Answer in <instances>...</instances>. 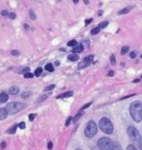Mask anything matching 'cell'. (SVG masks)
<instances>
[{
	"label": "cell",
	"mask_w": 142,
	"mask_h": 150,
	"mask_svg": "<svg viewBox=\"0 0 142 150\" xmlns=\"http://www.w3.org/2000/svg\"><path fill=\"white\" fill-rule=\"evenodd\" d=\"M41 72H42V68H40V67H39V68H37V69H36V71H35V75L40 76V75H41Z\"/></svg>",
	"instance_id": "obj_25"
},
{
	"label": "cell",
	"mask_w": 142,
	"mask_h": 150,
	"mask_svg": "<svg viewBox=\"0 0 142 150\" xmlns=\"http://www.w3.org/2000/svg\"><path fill=\"white\" fill-rule=\"evenodd\" d=\"M11 54H12V56H19V54H20V51H18V50H11Z\"/></svg>",
	"instance_id": "obj_33"
},
{
	"label": "cell",
	"mask_w": 142,
	"mask_h": 150,
	"mask_svg": "<svg viewBox=\"0 0 142 150\" xmlns=\"http://www.w3.org/2000/svg\"><path fill=\"white\" fill-rule=\"evenodd\" d=\"M19 92V87L18 86H12L9 88V93L10 95H17Z\"/></svg>",
	"instance_id": "obj_11"
},
{
	"label": "cell",
	"mask_w": 142,
	"mask_h": 150,
	"mask_svg": "<svg viewBox=\"0 0 142 150\" xmlns=\"http://www.w3.org/2000/svg\"><path fill=\"white\" fill-rule=\"evenodd\" d=\"M137 57V54L134 52V51H132V52H130V58H132V59H134Z\"/></svg>",
	"instance_id": "obj_39"
},
{
	"label": "cell",
	"mask_w": 142,
	"mask_h": 150,
	"mask_svg": "<svg viewBox=\"0 0 142 150\" xmlns=\"http://www.w3.org/2000/svg\"><path fill=\"white\" fill-rule=\"evenodd\" d=\"M133 9V7L130 6V7H126V8H123L121 10L118 12V15H124V13H128V12H130V11Z\"/></svg>",
	"instance_id": "obj_10"
},
{
	"label": "cell",
	"mask_w": 142,
	"mask_h": 150,
	"mask_svg": "<svg viewBox=\"0 0 142 150\" xmlns=\"http://www.w3.org/2000/svg\"><path fill=\"white\" fill-rule=\"evenodd\" d=\"M29 16H30V18H31L32 20H35V19H36V15H35L33 10H29Z\"/></svg>",
	"instance_id": "obj_26"
},
{
	"label": "cell",
	"mask_w": 142,
	"mask_h": 150,
	"mask_svg": "<svg viewBox=\"0 0 142 150\" xmlns=\"http://www.w3.org/2000/svg\"><path fill=\"white\" fill-rule=\"evenodd\" d=\"M47 97H48L47 95H42V96L38 99V102H41V101H43V100H46V99H47Z\"/></svg>",
	"instance_id": "obj_30"
},
{
	"label": "cell",
	"mask_w": 142,
	"mask_h": 150,
	"mask_svg": "<svg viewBox=\"0 0 142 150\" xmlns=\"http://www.w3.org/2000/svg\"><path fill=\"white\" fill-rule=\"evenodd\" d=\"M36 116H37L36 113H30V115H29V120H30V121H33L35 118H36Z\"/></svg>",
	"instance_id": "obj_31"
},
{
	"label": "cell",
	"mask_w": 142,
	"mask_h": 150,
	"mask_svg": "<svg viewBox=\"0 0 142 150\" xmlns=\"http://www.w3.org/2000/svg\"><path fill=\"white\" fill-rule=\"evenodd\" d=\"M77 45H78V43H77V41H76V40H70V41L68 42L69 47H76Z\"/></svg>",
	"instance_id": "obj_19"
},
{
	"label": "cell",
	"mask_w": 142,
	"mask_h": 150,
	"mask_svg": "<svg viewBox=\"0 0 142 150\" xmlns=\"http://www.w3.org/2000/svg\"><path fill=\"white\" fill-rule=\"evenodd\" d=\"M99 31H100V29H99L98 27H97V28H93V29L91 30V35H97V33H98Z\"/></svg>",
	"instance_id": "obj_27"
},
{
	"label": "cell",
	"mask_w": 142,
	"mask_h": 150,
	"mask_svg": "<svg viewBox=\"0 0 142 150\" xmlns=\"http://www.w3.org/2000/svg\"><path fill=\"white\" fill-rule=\"evenodd\" d=\"M126 52H129V46H124L121 49V54H126Z\"/></svg>",
	"instance_id": "obj_17"
},
{
	"label": "cell",
	"mask_w": 142,
	"mask_h": 150,
	"mask_svg": "<svg viewBox=\"0 0 142 150\" xmlns=\"http://www.w3.org/2000/svg\"><path fill=\"white\" fill-rule=\"evenodd\" d=\"M83 49H84L83 46H82L81 43H78L76 47H73V48H72V50H73L74 54H77V52H82V51H83Z\"/></svg>",
	"instance_id": "obj_7"
},
{
	"label": "cell",
	"mask_w": 142,
	"mask_h": 150,
	"mask_svg": "<svg viewBox=\"0 0 142 150\" xmlns=\"http://www.w3.org/2000/svg\"><path fill=\"white\" fill-rule=\"evenodd\" d=\"M45 69L49 71V72H53V70H54V67H53L52 64H47L45 66Z\"/></svg>",
	"instance_id": "obj_16"
},
{
	"label": "cell",
	"mask_w": 142,
	"mask_h": 150,
	"mask_svg": "<svg viewBox=\"0 0 142 150\" xmlns=\"http://www.w3.org/2000/svg\"><path fill=\"white\" fill-rule=\"evenodd\" d=\"M72 95H73V92H72V91H67V92H64V93L59 95L58 99H61V98H68V97H71Z\"/></svg>",
	"instance_id": "obj_13"
},
{
	"label": "cell",
	"mask_w": 142,
	"mask_h": 150,
	"mask_svg": "<svg viewBox=\"0 0 142 150\" xmlns=\"http://www.w3.org/2000/svg\"><path fill=\"white\" fill-rule=\"evenodd\" d=\"M68 59L70 60V61H77V60L79 59V57H78L77 54H70L68 56Z\"/></svg>",
	"instance_id": "obj_14"
},
{
	"label": "cell",
	"mask_w": 142,
	"mask_h": 150,
	"mask_svg": "<svg viewBox=\"0 0 142 150\" xmlns=\"http://www.w3.org/2000/svg\"><path fill=\"white\" fill-rule=\"evenodd\" d=\"M1 16L8 17V16H9V12H8L7 10H2V11H1Z\"/></svg>",
	"instance_id": "obj_35"
},
{
	"label": "cell",
	"mask_w": 142,
	"mask_h": 150,
	"mask_svg": "<svg viewBox=\"0 0 142 150\" xmlns=\"http://www.w3.org/2000/svg\"><path fill=\"white\" fill-rule=\"evenodd\" d=\"M25 78H33V74H31V72H27V74H25Z\"/></svg>",
	"instance_id": "obj_32"
},
{
	"label": "cell",
	"mask_w": 142,
	"mask_h": 150,
	"mask_svg": "<svg viewBox=\"0 0 142 150\" xmlns=\"http://www.w3.org/2000/svg\"><path fill=\"white\" fill-rule=\"evenodd\" d=\"M8 101V93L7 92H1L0 93V102H6Z\"/></svg>",
	"instance_id": "obj_12"
},
{
	"label": "cell",
	"mask_w": 142,
	"mask_h": 150,
	"mask_svg": "<svg viewBox=\"0 0 142 150\" xmlns=\"http://www.w3.org/2000/svg\"><path fill=\"white\" fill-rule=\"evenodd\" d=\"M108 23H109V22H108V21H103V22H101L100 25L98 26V28H99V29H102V28H105V27H107V26H108Z\"/></svg>",
	"instance_id": "obj_20"
},
{
	"label": "cell",
	"mask_w": 142,
	"mask_h": 150,
	"mask_svg": "<svg viewBox=\"0 0 142 150\" xmlns=\"http://www.w3.org/2000/svg\"><path fill=\"white\" fill-rule=\"evenodd\" d=\"M112 150H122L121 145H120L119 142H114V146H113V149Z\"/></svg>",
	"instance_id": "obj_18"
},
{
	"label": "cell",
	"mask_w": 142,
	"mask_h": 150,
	"mask_svg": "<svg viewBox=\"0 0 142 150\" xmlns=\"http://www.w3.org/2000/svg\"><path fill=\"white\" fill-rule=\"evenodd\" d=\"M30 96H31L30 92H23V93L21 95V98H22V99H26V98H28V97H30Z\"/></svg>",
	"instance_id": "obj_22"
},
{
	"label": "cell",
	"mask_w": 142,
	"mask_h": 150,
	"mask_svg": "<svg viewBox=\"0 0 142 150\" xmlns=\"http://www.w3.org/2000/svg\"><path fill=\"white\" fill-rule=\"evenodd\" d=\"M90 106H91V102H89V103H85L83 107L81 108V111H82V110H84V109H87V108H89Z\"/></svg>",
	"instance_id": "obj_37"
},
{
	"label": "cell",
	"mask_w": 142,
	"mask_h": 150,
	"mask_svg": "<svg viewBox=\"0 0 142 150\" xmlns=\"http://www.w3.org/2000/svg\"><path fill=\"white\" fill-rule=\"evenodd\" d=\"M93 58H95V56H93V54H89V56H87V57L83 59V62H85L87 66H89V64L93 61Z\"/></svg>",
	"instance_id": "obj_9"
},
{
	"label": "cell",
	"mask_w": 142,
	"mask_h": 150,
	"mask_svg": "<svg viewBox=\"0 0 142 150\" xmlns=\"http://www.w3.org/2000/svg\"><path fill=\"white\" fill-rule=\"evenodd\" d=\"M25 28H26V29H29L30 27H29V25H27V23H26V25H25Z\"/></svg>",
	"instance_id": "obj_45"
},
{
	"label": "cell",
	"mask_w": 142,
	"mask_h": 150,
	"mask_svg": "<svg viewBox=\"0 0 142 150\" xmlns=\"http://www.w3.org/2000/svg\"><path fill=\"white\" fill-rule=\"evenodd\" d=\"M6 148V142H2L1 144V149H5Z\"/></svg>",
	"instance_id": "obj_43"
},
{
	"label": "cell",
	"mask_w": 142,
	"mask_h": 150,
	"mask_svg": "<svg viewBox=\"0 0 142 150\" xmlns=\"http://www.w3.org/2000/svg\"><path fill=\"white\" fill-rule=\"evenodd\" d=\"M141 78H142V76H141Z\"/></svg>",
	"instance_id": "obj_47"
},
{
	"label": "cell",
	"mask_w": 142,
	"mask_h": 150,
	"mask_svg": "<svg viewBox=\"0 0 142 150\" xmlns=\"http://www.w3.org/2000/svg\"><path fill=\"white\" fill-rule=\"evenodd\" d=\"M91 21H92V19H87V20H85V25H89Z\"/></svg>",
	"instance_id": "obj_42"
},
{
	"label": "cell",
	"mask_w": 142,
	"mask_h": 150,
	"mask_svg": "<svg viewBox=\"0 0 142 150\" xmlns=\"http://www.w3.org/2000/svg\"><path fill=\"white\" fill-rule=\"evenodd\" d=\"M59 64H60L59 61H56V62H54V66H59Z\"/></svg>",
	"instance_id": "obj_44"
},
{
	"label": "cell",
	"mask_w": 142,
	"mask_h": 150,
	"mask_svg": "<svg viewBox=\"0 0 142 150\" xmlns=\"http://www.w3.org/2000/svg\"><path fill=\"white\" fill-rule=\"evenodd\" d=\"M113 146H114V142L110 138L102 137V138L98 140V147L101 150H112L113 149Z\"/></svg>",
	"instance_id": "obj_5"
},
{
	"label": "cell",
	"mask_w": 142,
	"mask_h": 150,
	"mask_svg": "<svg viewBox=\"0 0 142 150\" xmlns=\"http://www.w3.org/2000/svg\"><path fill=\"white\" fill-rule=\"evenodd\" d=\"M52 147H53L52 142H49V144H48V148H49V149H50V150L52 149Z\"/></svg>",
	"instance_id": "obj_40"
},
{
	"label": "cell",
	"mask_w": 142,
	"mask_h": 150,
	"mask_svg": "<svg viewBox=\"0 0 142 150\" xmlns=\"http://www.w3.org/2000/svg\"><path fill=\"white\" fill-rule=\"evenodd\" d=\"M110 62H111V64H116V56H114V54H111Z\"/></svg>",
	"instance_id": "obj_23"
},
{
	"label": "cell",
	"mask_w": 142,
	"mask_h": 150,
	"mask_svg": "<svg viewBox=\"0 0 142 150\" xmlns=\"http://www.w3.org/2000/svg\"><path fill=\"white\" fill-rule=\"evenodd\" d=\"M19 128H20V129H25V128H26V123L23 122V121H22V122H20V123H19Z\"/></svg>",
	"instance_id": "obj_38"
},
{
	"label": "cell",
	"mask_w": 142,
	"mask_h": 150,
	"mask_svg": "<svg viewBox=\"0 0 142 150\" xmlns=\"http://www.w3.org/2000/svg\"><path fill=\"white\" fill-rule=\"evenodd\" d=\"M8 116V112L6 110V108H0V120H4V119L7 118Z\"/></svg>",
	"instance_id": "obj_8"
},
{
	"label": "cell",
	"mask_w": 142,
	"mask_h": 150,
	"mask_svg": "<svg viewBox=\"0 0 142 150\" xmlns=\"http://www.w3.org/2000/svg\"><path fill=\"white\" fill-rule=\"evenodd\" d=\"M26 107V105L21 103V102H10L6 106V110L9 115H15V113L21 111L22 109H25Z\"/></svg>",
	"instance_id": "obj_3"
},
{
	"label": "cell",
	"mask_w": 142,
	"mask_h": 150,
	"mask_svg": "<svg viewBox=\"0 0 142 150\" xmlns=\"http://www.w3.org/2000/svg\"><path fill=\"white\" fill-rule=\"evenodd\" d=\"M82 113H83V111H80V112L78 113V115H77L76 117H74V118H73V122H77V121L79 120V118L81 117V116H82Z\"/></svg>",
	"instance_id": "obj_21"
},
{
	"label": "cell",
	"mask_w": 142,
	"mask_h": 150,
	"mask_svg": "<svg viewBox=\"0 0 142 150\" xmlns=\"http://www.w3.org/2000/svg\"><path fill=\"white\" fill-rule=\"evenodd\" d=\"M113 75H114V72H113V71H109V72H108V76H109V77H112Z\"/></svg>",
	"instance_id": "obj_41"
},
{
	"label": "cell",
	"mask_w": 142,
	"mask_h": 150,
	"mask_svg": "<svg viewBox=\"0 0 142 150\" xmlns=\"http://www.w3.org/2000/svg\"><path fill=\"white\" fill-rule=\"evenodd\" d=\"M54 85H50V86H48V87H46V88H45V91H46V92H47V91H50V90H52L53 88H54Z\"/></svg>",
	"instance_id": "obj_28"
},
{
	"label": "cell",
	"mask_w": 142,
	"mask_h": 150,
	"mask_svg": "<svg viewBox=\"0 0 142 150\" xmlns=\"http://www.w3.org/2000/svg\"><path fill=\"white\" fill-rule=\"evenodd\" d=\"M99 128H100L105 134H110L113 132V125H112L110 119L105 118V117L100 119V121H99Z\"/></svg>",
	"instance_id": "obj_4"
},
{
	"label": "cell",
	"mask_w": 142,
	"mask_h": 150,
	"mask_svg": "<svg viewBox=\"0 0 142 150\" xmlns=\"http://www.w3.org/2000/svg\"><path fill=\"white\" fill-rule=\"evenodd\" d=\"M71 121H73V118H72V117H68V118H67V121H66V126L68 127Z\"/></svg>",
	"instance_id": "obj_29"
},
{
	"label": "cell",
	"mask_w": 142,
	"mask_h": 150,
	"mask_svg": "<svg viewBox=\"0 0 142 150\" xmlns=\"http://www.w3.org/2000/svg\"><path fill=\"white\" fill-rule=\"evenodd\" d=\"M9 18H10V19H15V18H16V13H15V12H9Z\"/></svg>",
	"instance_id": "obj_36"
},
{
	"label": "cell",
	"mask_w": 142,
	"mask_h": 150,
	"mask_svg": "<svg viewBox=\"0 0 142 150\" xmlns=\"http://www.w3.org/2000/svg\"><path fill=\"white\" fill-rule=\"evenodd\" d=\"M81 45L83 46L84 48H88V47L90 46V42L88 41V40H84V41H82V42H81Z\"/></svg>",
	"instance_id": "obj_24"
},
{
	"label": "cell",
	"mask_w": 142,
	"mask_h": 150,
	"mask_svg": "<svg viewBox=\"0 0 142 150\" xmlns=\"http://www.w3.org/2000/svg\"><path fill=\"white\" fill-rule=\"evenodd\" d=\"M126 134H128L129 138L131 140L132 145L134 146L136 148L138 147L140 150H142V138L140 134H139V131L137 130V128L133 127V126H129L126 128Z\"/></svg>",
	"instance_id": "obj_1"
},
{
	"label": "cell",
	"mask_w": 142,
	"mask_h": 150,
	"mask_svg": "<svg viewBox=\"0 0 142 150\" xmlns=\"http://www.w3.org/2000/svg\"><path fill=\"white\" fill-rule=\"evenodd\" d=\"M19 126H17V125H15V126H12L10 129H8L7 130V134H13L15 132H16V130H17V128H18Z\"/></svg>",
	"instance_id": "obj_15"
},
{
	"label": "cell",
	"mask_w": 142,
	"mask_h": 150,
	"mask_svg": "<svg viewBox=\"0 0 142 150\" xmlns=\"http://www.w3.org/2000/svg\"><path fill=\"white\" fill-rule=\"evenodd\" d=\"M76 150H82V149H79V148H78V149H76Z\"/></svg>",
	"instance_id": "obj_46"
},
{
	"label": "cell",
	"mask_w": 142,
	"mask_h": 150,
	"mask_svg": "<svg viewBox=\"0 0 142 150\" xmlns=\"http://www.w3.org/2000/svg\"><path fill=\"white\" fill-rule=\"evenodd\" d=\"M97 131H98V127L93 120H90L89 122L87 123V127L84 129V134L85 137L88 138H92L93 136L97 134Z\"/></svg>",
	"instance_id": "obj_6"
},
{
	"label": "cell",
	"mask_w": 142,
	"mask_h": 150,
	"mask_svg": "<svg viewBox=\"0 0 142 150\" xmlns=\"http://www.w3.org/2000/svg\"><path fill=\"white\" fill-rule=\"evenodd\" d=\"M130 115L136 122H140L142 120V102L134 101L130 105Z\"/></svg>",
	"instance_id": "obj_2"
},
{
	"label": "cell",
	"mask_w": 142,
	"mask_h": 150,
	"mask_svg": "<svg viewBox=\"0 0 142 150\" xmlns=\"http://www.w3.org/2000/svg\"><path fill=\"white\" fill-rule=\"evenodd\" d=\"M126 150H138V149L133 145H129L128 147H126Z\"/></svg>",
	"instance_id": "obj_34"
}]
</instances>
